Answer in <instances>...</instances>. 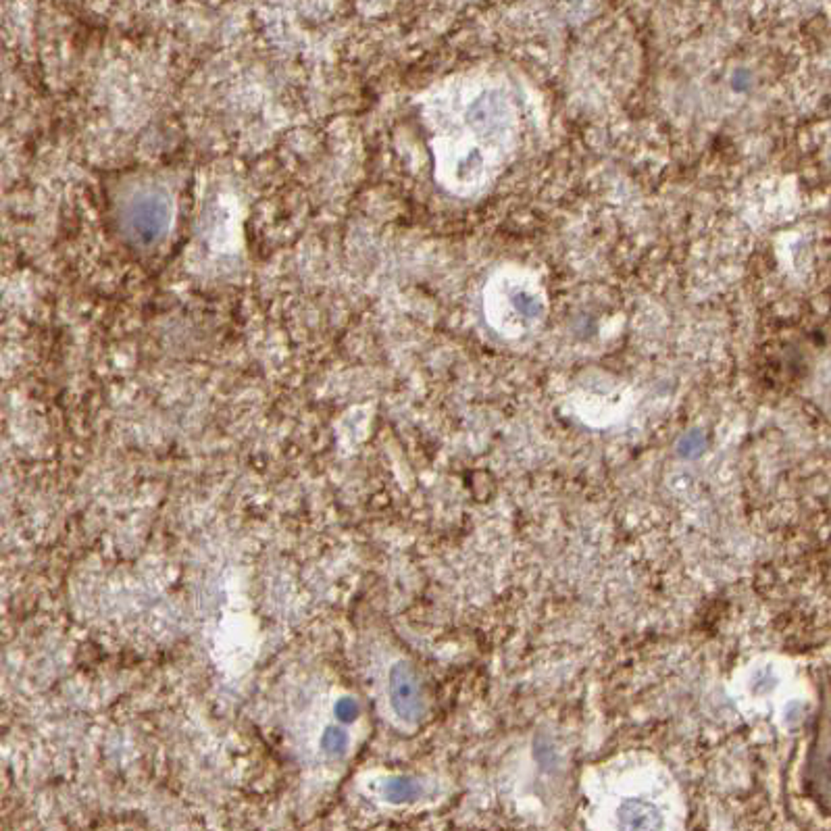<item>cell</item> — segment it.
Here are the masks:
<instances>
[{"label":"cell","instance_id":"1","mask_svg":"<svg viewBox=\"0 0 831 831\" xmlns=\"http://www.w3.org/2000/svg\"><path fill=\"white\" fill-rule=\"evenodd\" d=\"M392 698L396 703L398 712L409 715V717H419L423 712V698L421 690L417 686V679L413 673L407 667L396 669L392 675Z\"/></svg>","mask_w":831,"mask_h":831},{"label":"cell","instance_id":"2","mask_svg":"<svg viewBox=\"0 0 831 831\" xmlns=\"http://www.w3.org/2000/svg\"><path fill=\"white\" fill-rule=\"evenodd\" d=\"M507 304L511 311H507V317H517V321H536L542 317L544 304L540 296L532 290L512 288L509 290Z\"/></svg>","mask_w":831,"mask_h":831}]
</instances>
